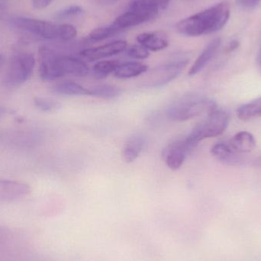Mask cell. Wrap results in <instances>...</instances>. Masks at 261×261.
<instances>
[{
    "label": "cell",
    "instance_id": "12",
    "mask_svg": "<svg viewBox=\"0 0 261 261\" xmlns=\"http://www.w3.org/2000/svg\"><path fill=\"white\" fill-rule=\"evenodd\" d=\"M159 9L158 0H132L127 11L141 18L144 23L155 18Z\"/></svg>",
    "mask_w": 261,
    "mask_h": 261
},
{
    "label": "cell",
    "instance_id": "4",
    "mask_svg": "<svg viewBox=\"0 0 261 261\" xmlns=\"http://www.w3.org/2000/svg\"><path fill=\"white\" fill-rule=\"evenodd\" d=\"M229 118L222 110H216L205 116L192 132L187 135V138L195 145L207 138H215L222 135L228 128Z\"/></svg>",
    "mask_w": 261,
    "mask_h": 261
},
{
    "label": "cell",
    "instance_id": "11",
    "mask_svg": "<svg viewBox=\"0 0 261 261\" xmlns=\"http://www.w3.org/2000/svg\"><path fill=\"white\" fill-rule=\"evenodd\" d=\"M211 153L215 158L222 164L232 167H239L247 162L246 158L233 150L228 144L217 143L212 147Z\"/></svg>",
    "mask_w": 261,
    "mask_h": 261
},
{
    "label": "cell",
    "instance_id": "32",
    "mask_svg": "<svg viewBox=\"0 0 261 261\" xmlns=\"http://www.w3.org/2000/svg\"><path fill=\"white\" fill-rule=\"evenodd\" d=\"M5 113V110L3 108V107H0V118L3 116V114Z\"/></svg>",
    "mask_w": 261,
    "mask_h": 261
},
{
    "label": "cell",
    "instance_id": "20",
    "mask_svg": "<svg viewBox=\"0 0 261 261\" xmlns=\"http://www.w3.org/2000/svg\"><path fill=\"white\" fill-rule=\"evenodd\" d=\"M91 96L104 99H112L120 96L122 90L111 84H99L90 89Z\"/></svg>",
    "mask_w": 261,
    "mask_h": 261
},
{
    "label": "cell",
    "instance_id": "15",
    "mask_svg": "<svg viewBox=\"0 0 261 261\" xmlns=\"http://www.w3.org/2000/svg\"><path fill=\"white\" fill-rule=\"evenodd\" d=\"M145 144V138L141 134H135L125 142L122 150V156L125 162H134L141 154Z\"/></svg>",
    "mask_w": 261,
    "mask_h": 261
},
{
    "label": "cell",
    "instance_id": "8",
    "mask_svg": "<svg viewBox=\"0 0 261 261\" xmlns=\"http://www.w3.org/2000/svg\"><path fill=\"white\" fill-rule=\"evenodd\" d=\"M188 63L189 61L187 59L177 60L161 66L155 70L154 73L151 75V77L147 79L144 85V87L153 88L164 87L166 84L176 79L182 73Z\"/></svg>",
    "mask_w": 261,
    "mask_h": 261
},
{
    "label": "cell",
    "instance_id": "24",
    "mask_svg": "<svg viewBox=\"0 0 261 261\" xmlns=\"http://www.w3.org/2000/svg\"><path fill=\"white\" fill-rule=\"evenodd\" d=\"M127 55L130 58L135 60H144L148 58L149 50L141 44H134L127 49Z\"/></svg>",
    "mask_w": 261,
    "mask_h": 261
},
{
    "label": "cell",
    "instance_id": "14",
    "mask_svg": "<svg viewBox=\"0 0 261 261\" xmlns=\"http://www.w3.org/2000/svg\"><path fill=\"white\" fill-rule=\"evenodd\" d=\"M221 43H222L221 38H215L205 47L200 55L198 57L194 64L190 67V70H189L190 76H195V75L200 73L210 64V61L217 54L218 50L220 47Z\"/></svg>",
    "mask_w": 261,
    "mask_h": 261
},
{
    "label": "cell",
    "instance_id": "29",
    "mask_svg": "<svg viewBox=\"0 0 261 261\" xmlns=\"http://www.w3.org/2000/svg\"><path fill=\"white\" fill-rule=\"evenodd\" d=\"M239 42L238 41H232L228 44V47H227V51L232 52L233 50H236L239 47Z\"/></svg>",
    "mask_w": 261,
    "mask_h": 261
},
{
    "label": "cell",
    "instance_id": "17",
    "mask_svg": "<svg viewBox=\"0 0 261 261\" xmlns=\"http://www.w3.org/2000/svg\"><path fill=\"white\" fill-rule=\"evenodd\" d=\"M52 92L61 96H91L90 89H87L73 81H66L58 83L52 87Z\"/></svg>",
    "mask_w": 261,
    "mask_h": 261
},
{
    "label": "cell",
    "instance_id": "27",
    "mask_svg": "<svg viewBox=\"0 0 261 261\" xmlns=\"http://www.w3.org/2000/svg\"><path fill=\"white\" fill-rule=\"evenodd\" d=\"M261 0H236V3L243 9H253L256 7Z\"/></svg>",
    "mask_w": 261,
    "mask_h": 261
},
{
    "label": "cell",
    "instance_id": "25",
    "mask_svg": "<svg viewBox=\"0 0 261 261\" xmlns=\"http://www.w3.org/2000/svg\"><path fill=\"white\" fill-rule=\"evenodd\" d=\"M77 35L76 28L71 24H60V40L63 41H71Z\"/></svg>",
    "mask_w": 261,
    "mask_h": 261
},
{
    "label": "cell",
    "instance_id": "5",
    "mask_svg": "<svg viewBox=\"0 0 261 261\" xmlns=\"http://www.w3.org/2000/svg\"><path fill=\"white\" fill-rule=\"evenodd\" d=\"M35 58L32 54H20L11 61L10 65L3 79L8 87H18L25 84L33 74Z\"/></svg>",
    "mask_w": 261,
    "mask_h": 261
},
{
    "label": "cell",
    "instance_id": "31",
    "mask_svg": "<svg viewBox=\"0 0 261 261\" xmlns=\"http://www.w3.org/2000/svg\"><path fill=\"white\" fill-rule=\"evenodd\" d=\"M5 62V57L3 55H0V67L3 65Z\"/></svg>",
    "mask_w": 261,
    "mask_h": 261
},
{
    "label": "cell",
    "instance_id": "30",
    "mask_svg": "<svg viewBox=\"0 0 261 261\" xmlns=\"http://www.w3.org/2000/svg\"><path fill=\"white\" fill-rule=\"evenodd\" d=\"M159 1L160 8L162 9H166L170 3V0H158Z\"/></svg>",
    "mask_w": 261,
    "mask_h": 261
},
{
    "label": "cell",
    "instance_id": "10",
    "mask_svg": "<svg viewBox=\"0 0 261 261\" xmlns=\"http://www.w3.org/2000/svg\"><path fill=\"white\" fill-rule=\"evenodd\" d=\"M31 187L21 181L0 179V202H13L29 196Z\"/></svg>",
    "mask_w": 261,
    "mask_h": 261
},
{
    "label": "cell",
    "instance_id": "3",
    "mask_svg": "<svg viewBox=\"0 0 261 261\" xmlns=\"http://www.w3.org/2000/svg\"><path fill=\"white\" fill-rule=\"evenodd\" d=\"M217 110L213 99L198 93L182 95L175 100L167 110V116L176 122H185L202 116H208Z\"/></svg>",
    "mask_w": 261,
    "mask_h": 261
},
{
    "label": "cell",
    "instance_id": "2",
    "mask_svg": "<svg viewBox=\"0 0 261 261\" xmlns=\"http://www.w3.org/2000/svg\"><path fill=\"white\" fill-rule=\"evenodd\" d=\"M39 54V75L44 81H55L66 76L84 77L90 73L87 64L74 57L59 55L44 46L40 47Z\"/></svg>",
    "mask_w": 261,
    "mask_h": 261
},
{
    "label": "cell",
    "instance_id": "19",
    "mask_svg": "<svg viewBox=\"0 0 261 261\" xmlns=\"http://www.w3.org/2000/svg\"><path fill=\"white\" fill-rule=\"evenodd\" d=\"M237 116L241 120L248 121L261 116V96L241 106L237 110Z\"/></svg>",
    "mask_w": 261,
    "mask_h": 261
},
{
    "label": "cell",
    "instance_id": "28",
    "mask_svg": "<svg viewBox=\"0 0 261 261\" xmlns=\"http://www.w3.org/2000/svg\"><path fill=\"white\" fill-rule=\"evenodd\" d=\"M53 0H32L33 7L37 9H43L50 6Z\"/></svg>",
    "mask_w": 261,
    "mask_h": 261
},
{
    "label": "cell",
    "instance_id": "22",
    "mask_svg": "<svg viewBox=\"0 0 261 261\" xmlns=\"http://www.w3.org/2000/svg\"><path fill=\"white\" fill-rule=\"evenodd\" d=\"M33 102L35 108L43 113H52L61 108V104L59 102L50 98L36 96L34 98Z\"/></svg>",
    "mask_w": 261,
    "mask_h": 261
},
{
    "label": "cell",
    "instance_id": "13",
    "mask_svg": "<svg viewBox=\"0 0 261 261\" xmlns=\"http://www.w3.org/2000/svg\"><path fill=\"white\" fill-rule=\"evenodd\" d=\"M138 44L150 51H160L169 46V39L164 32H144L137 36Z\"/></svg>",
    "mask_w": 261,
    "mask_h": 261
},
{
    "label": "cell",
    "instance_id": "21",
    "mask_svg": "<svg viewBox=\"0 0 261 261\" xmlns=\"http://www.w3.org/2000/svg\"><path fill=\"white\" fill-rule=\"evenodd\" d=\"M120 64L117 60L99 61L93 67V76L99 80L107 78L109 75L116 71Z\"/></svg>",
    "mask_w": 261,
    "mask_h": 261
},
{
    "label": "cell",
    "instance_id": "16",
    "mask_svg": "<svg viewBox=\"0 0 261 261\" xmlns=\"http://www.w3.org/2000/svg\"><path fill=\"white\" fill-rule=\"evenodd\" d=\"M228 145L237 153L245 154L250 153L255 148V138L252 134L243 130L234 135Z\"/></svg>",
    "mask_w": 261,
    "mask_h": 261
},
{
    "label": "cell",
    "instance_id": "6",
    "mask_svg": "<svg viewBox=\"0 0 261 261\" xmlns=\"http://www.w3.org/2000/svg\"><path fill=\"white\" fill-rule=\"evenodd\" d=\"M13 27L31 32L47 40H60V24H55L43 20L18 17L11 20Z\"/></svg>",
    "mask_w": 261,
    "mask_h": 261
},
{
    "label": "cell",
    "instance_id": "7",
    "mask_svg": "<svg viewBox=\"0 0 261 261\" xmlns=\"http://www.w3.org/2000/svg\"><path fill=\"white\" fill-rule=\"evenodd\" d=\"M196 147L187 136L175 140L163 150V158L166 165L170 170H179L184 165L188 154Z\"/></svg>",
    "mask_w": 261,
    "mask_h": 261
},
{
    "label": "cell",
    "instance_id": "9",
    "mask_svg": "<svg viewBox=\"0 0 261 261\" xmlns=\"http://www.w3.org/2000/svg\"><path fill=\"white\" fill-rule=\"evenodd\" d=\"M127 41L119 40L99 47L85 49L81 52V56L88 61H98L122 53L127 48Z\"/></svg>",
    "mask_w": 261,
    "mask_h": 261
},
{
    "label": "cell",
    "instance_id": "1",
    "mask_svg": "<svg viewBox=\"0 0 261 261\" xmlns=\"http://www.w3.org/2000/svg\"><path fill=\"white\" fill-rule=\"evenodd\" d=\"M230 17V5L221 2L199 13L184 18L176 24L181 35L198 37L210 35L221 30L228 22Z\"/></svg>",
    "mask_w": 261,
    "mask_h": 261
},
{
    "label": "cell",
    "instance_id": "26",
    "mask_svg": "<svg viewBox=\"0 0 261 261\" xmlns=\"http://www.w3.org/2000/svg\"><path fill=\"white\" fill-rule=\"evenodd\" d=\"M84 12L82 8L79 6H71L57 12L55 15L57 19H64L72 16H76Z\"/></svg>",
    "mask_w": 261,
    "mask_h": 261
},
{
    "label": "cell",
    "instance_id": "18",
    "mask_svg": "<svg viewBox=\"0 0 261 261\" xmlns=\"http://www.w3.org/2000/svg\"><path fill=\"white\" fill-rule=\"evenodd\" d=\"M148 70L146 64L140 62L121 63L116 71L113 73L115 77L119 80L132 79L143 74Z\"/></svg>",
    "mask_w": 261,
    "mask_h": 261
},
{
    "label": "cell",
    "instance_id": "23",
    "mask_svg": "<svg viewBox=\"0 0 261 261\" xmlns=\"http://www.w3.org/2000/svg\"><path fill=\"white\" fill-rule=\"evenodd\" d=\"M119 32V29L112 24L108 27L98 28L92 31L89 35V38L93 41H100L113 36Z\"/></svg>",
    "mask_w": 261,
    "mask_h": 261
}]
</instances>
